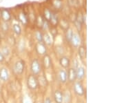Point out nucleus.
I'll list each match as a JSON object with an SVG mask.
<instances>
[{
	"label": "nucleus",
	"instance_id": "12",
	"mask_svg": "<svg viewBox=\"0 0 124 103\" xmlns=\"http://www.w3.org/2000/svg\"><path fill=\"white\" fill-rule=\"evenodd\" d=\"M59 80L60 82L64 84L67 82L68 77H67V72L65 70H60L59 73Z\"/></svg>",
	"mask_w": 124,
	"mask_h": 103
},
{
	"label": "nucleus",
	"instance_id": "20",
	"mask_svg": "<svg viewBox=\"0 0 124 103\" xmlns=\"http://www.w3.org/2000/svg\"><path fill=\"white\" fill-rule=\"evenodd\" d=\"M19 19L20 22L22 23L23 24H26L27 23V22H28L26 16L25 15V14L23 13H21L19 15Z\"/></svg>",
	"mask_w": 124,
	"mask_h": 103
},
{
	"label": "nucleus",
	"instance_id": "3",
	"mask_svg": "<svg viewBox=\"0 0 124 103\" xmlns=\"http://www.w3.org/2000/svg\"><path fill=\"white\" fill-rule=\"evenodd\" d=\"M24 69H25V62L22 60H18L17 62H16V63L15 64L14 70L17 74H19V75L22 74L24 71Z\"/></svg>",
	"mask_w": 124,
	"mask_h": 103
},
{
	"label": "nucleus",
	"instance_id": "6",
	"mask_svg": "<svg viewBox=\"0 0 124 103\" xmlns=\"http://www.w3.org/2000/svg\"><path fill=\"white\" fill-rule=\"evenodd\" d=\"M9 79V72L7 69L3 67L0 69V80L4 82L7 81Z\"/></svg>",
	"mask_w": 124,
	"mask_h": 103
},
{
	"label": "nucleus",
	"instance_id": "21",
	"mask_svg": "<svg viewBox=\"0 0 124 103\" xmlns=\"http://www.w3.org/2000/svg\"><path fill=\"white\" fill-rule=\"evenodd\" d=\"M36 39L39 42H43V35L41 34V33L39 31H37L35 33Z\"/></svg>",
	"mask_w": 124,
	"mask_h": 103
},
{
	"label": "nucleus",
	"instance_id": "11",
	"mask_svg": "<svg viewBox=\"0 0 124 103\" xmlns=\"http://www.w3.org/2000/svg\"><path fill=\"white\" fill-rule=\"evenodd\" d=\"M43 64L45 69H48L51 66V58L48 55L46 54L43 58Z\"/></svg>",
	"mask_w": 124,
	"mask_h": 103
},
{
	"label": "nucleus",
	"instance_id": "8",
	"mask_svg": "<svg viewBox=\"0 0 124 103\" xmlns=\"http://www.w3.org/2000/svg\"><path fill=\"white\" fill-rule=\"evenodd\" d=\"M35 49L37 53L39 55H44L46 53V48L44 44H43L42 42H38L36 45Z\"/></svg>",
	"mask_w": 124,
	"mask_h": 103
},
{
	"label": "nucleus",
	"instance_id": "17",
	"mask_svg": "<svg viewBox=\"0 0 124 103\" xmlns=\"http://www.w3.org/2000/svg\"><path fill=\"white\" fill-rule=\"evenodd\" d=\"M50 22H51V24L53 25L54 26H57V24H58V18L57 16L54 14H52V16H51V18L50 19Z\"/></svg>",
	"mask_w": 124,
	"mask_h": 103
},
{
	"label": "nucleus",
	"instance_id": "15",
	"mask_svg": "<svg viewBox=\"0 0 124 103\" xmlns=\"http://www.w3.org/2000/svg\"><path fill=\"white\" fill-rule=\"evenodd\" d=\"M79 55L81 59H84L86 58V49L85 46H81L79 48Z\"/></svg>",
	"mask_w": 124,
	"mask_h": 103
},
{
	"label": "nucleus",
	"instance_id": "19",
	"mask_svg": "<svg viewBox=\"0 0 124 103\" xmlns=\"http://www.w3.org/2000/svg\"><path fill=\"white\" fill-rule=\"evenodd\" d=\"M72 35H73V33H72V31L71 30L70 28L68 29V30H67V32H66V38L67 41H68V42H70Z\"/></svg>",
	"mask_w": 124,
	"mask_h": 103
},
{
	"label": "nucleus",
	"instance_id": "4",
	"mask_svg": "<svg viewBox=\"0 0 124 103\" xmlns=\"http://www.w3.org/2000/svg\"><path fill=\"white\" fill-rule=\"evenodd\" d=\"M74 91L79 96H82L85 94V89L82 84L79 82H77L74 85Z\"/></svg>",
	"mask_w": 124,
	"mask_h": 103
},
{
	"label": "nucleus",
	"instance_id": "25",
	"mask_svg": "<svg viewBox=\"0 0 124 103\" xmlns=\"http://www.w3.org/2000/svg\"><path fill=\"white\" fill-rule=\"evenodd\" d=\"M5 60V57L4 56V55L2 54V53L0 51V62H3Z\"/></svg>",
	"mask_w": 124,
	"mask_h": 103
},
{
	"label": "nucleus",
	"instance_id": "7",
	"mask_svg": "<svg viewBox=\"0 0 124 103\" xmlns=\"http://www.w3.org/2000/svg\"><path fill=\"white\" fill-rule=\"evenodd\" d=\"M54 99L56 103H63V94L61 91L57 90L54 94Z\"/></svg>",
	"mask_w": 124,
	"mask_h": 103
},
{
	"label": "nucleus",
	"instance_id": "16",
	"mask_svg": "<svg viewBox=\"0 0 124 103\" xmlns=\"http://www.w3.org/2000/svg\"><path fill=\"white\" fill-rule=\"evenodd\" d=\"M43 41H44L45 44H46L47 45L52 44V40H51V37L48 34H45L44 35H43Z\"/></svg>",
	"mask_w": 124,
	"mask_h": 103
},
{
	"label": "nucleus",
	"instance_id": "1",
	"mask_svg": "<svg viewBox=\"0 0 124 103\" xmlns=\"http://www.w3.org/2000/svg\"><path fill=\"white\" fill-rule=\"evenodd\" d=\"M39 85L38 80L34 75H29L27 78V86L31 90H35Z\"/></svg>",
	"mask_w": 124,
	"mask_h": 103
},
{
	"label": "nucleus",
	"instance_id": "13",
	"mask_svg": "<svg viewBox=\"0 0 124 103\" xmlns=\"http://www.w3.org/2000/svg\"><path fill=\"white\" fill-rule=\"evenodd\" d=\"M70 42L72 43V44L73 46L75 47H78L79 45L80 42H81V40H80V37L78 36V35L77 34H73V35L72 37V39H71Z\"/></svg>",
	"mask_w": 124,
	"mask_h": 103
},
{
	"label": "nucleus",
	"instance_id": "9",
	"mask_svg": "<svg viewBox=\"0 0 124 103\" xmlns=\"http://www.w3.org/2000/svg\"><path fill=\"white\" fill-rule=\"evenodd\" d=\"M76 73H77V79L78 80H82L84 78L85 76V69L82 67H77L76 70Z\"/></svg>",
	"mask_w": 124,
	"mask_h": 103
},
{
	"label": "nucleus",
	"instance_id": "2",
	"mask_svg": "<svg viewBox=\"0 0 124 103\" xmlns=\"http://www.w3.org/2000/svg\"><path fill=\"white\" fill-rule=\"evenodd\" d=\"M31 69L34 76L39 74L41 68V64H40L39 62L38 61V60L35 59L32 60L31 65Z\"/></svg>",
	"mask_w": 124,
	"mask_h": 103
},
{
	"label": "nucleus",
	"instance_id": "24",
	"mask_svg": "<svg viewBox=\"0 0 124 103\" xmlns=\"http://www.w3.org/2000/svg\"><path fill=\"white\" fill-rule=\"evenodd\" d=\"M64 22H65V20H63L62 22V24H61V26H62V28H63V29H67L68 30V24L67 22H66V24H64Z\"/></svg>",
	"mask_w": 124,
	"mask_h": 103
},
{
	"label": "nucleus",
	"instance_id": "18",
	"mask_svg": "<svg viewBox=\"0 0 124 103\" xmlns=\"http://www.w3.org/2000/svg\"><path fill=\"white\" fill-rule=\"evenodd\" d=\"M13 31L17 35H20L22 33V28L19 24H14L13 26Z\"/></svg>",
	"mask_w": 124,
	"mask_h": 103
},
{
	"label": "nucleus",
	"instance_id": "5",
	"mask_svg": "<svg viewBox=\"0 0 124 103\" xmlns=\"http://www.w3.org/2000/svg\"><path fill=\"white\" fill-rule=\"evenodd\" d=\"M67 77L68 80L70 82H73L76 80L77 79V73H76V70L74 68H70L69 69L68 73H67Z\"/></svg>",
	"mask_w": 124,
	"mask_h": 103
},
{
	"label": "nucleus",
	"instance_id": "26",
	"mask_svg": "<svg viewBox=\"0 0 124 103\" xmlns=\"http://www.w3.org/2000/svg\"><path fill=\"white\" fill-rule=\"evenodd\" d=\"M44 103H52V100L50 98H46L44 100Z\"/></svg>",
	"mask_w": 124,
	"mask_h": 103
},
{
	"label": "nucleus",
	"instance_id": "14",
	"mask_svg": "<svg viewBox=\"0 0 124 103\" xmlns=\"http://www.w3.org/2000/svg\"><path fill=\"white\" fill-rule=\"evenodd\" d=\"M1 17L4 19V21L5 22H8L10 19L11 16H10V14L9 13V11L7 9H3L1 10Z\"/></svg>",
	"mask_w": 124,
	"mask_h": 103
},
{
	"label": "nucleus",
	"instance_id": "23",
	"mask_svg": "<svg viewBox=\"0 0 124 103\" xmlns=\"http://www.w3.org/2000/svg\"><path fill=\"white\" fill-rule=\"evenodd\" d=\"M44 16L46 21H50V19L51 18V16H52V13L49 11L48 10H45Z\"/></svg>",
	"mask_w": 124,
	"mask_h": 103
},
{
	"label": "nucleus",
	"instance_id": "22",
	"mask_svg": "<svg viewBox=\"0 0 124 103\" xmlns=\"http://www.w3.org/2000/svg\"><path fill=\"white\" fill-rule=\"evenodd\" d=\"M2 54L4 55V57H8L10 54V51H9V49L7 48V47H3L2 48V50L1 51Z\"/></svg>",
	"mask_w": 124,
	"mask_h": 103
},
{
	"label": "nucleus",
	"instance_id": "10",
	"mask_svg": "<svg viewBox=\"0 0 124 103\" xmlns=\"http://www.w3.org/2000/svg\"><path fill=\"white\" fill-rule=\"evenodd\" d=\"M59 64L60 65L62 66V67L64 68V69H66V68L69 67L70 66V60L67 57H62V58L59 60Z\"/></svg>",
	"mask_w": 124,
	"mask_h": 103
}]
</instances>
